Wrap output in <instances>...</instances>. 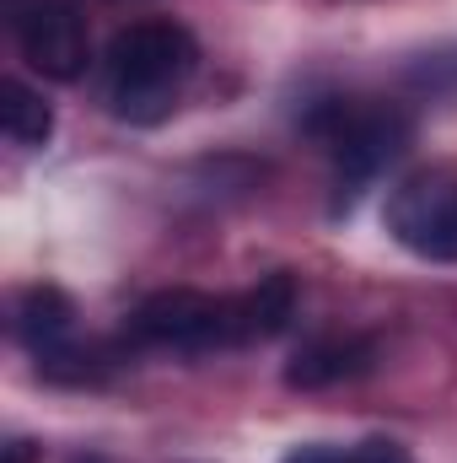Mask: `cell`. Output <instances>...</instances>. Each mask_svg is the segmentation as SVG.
Segmentation results:
<instances>
[{"label": "cell", "mask_w": 457, "mask_h": 463, "mask_svg": "<svg viewBox=\"0 0 457 463\" xmlns=\"http://www.w3.org/2000/svg\"><path fill=\"white\" fill-rule=\"evenodd\" d=\"M70 463H108V458H98V453H81V458H70Z\"/></svg>", "instance_id": "cell-13"}, {"label": "cell", "mask_w": 457, "mask_h": 463, "mask_svg": "<svg viewBox=\"0 0 457 463\" xmlns=\"http://www.w3.org/2000/svg\"><path fill=\"white\" fill-rule=\"evenodd\" d=\"M5 22H11L16 54L43 81L70 87V81L87 76V65H92V33H87V16L70 0H11Z\"/></svg>", "instance_id": "cell-5"}, {"label": "cell", "mask_w": 457, "mask_h": 463, "mask_svg": "<svg viewBox=\"0 0 457 463\" xmlns=\"http://www.w3.org/2000/svg\"><path fill=\"white\" fill-rule=\"evenodd\" d=\"M307 129L329 146L334 156V216H344L355 205V194L382 178L409 146H415V118L398 103H355V98H323Z\"/></svg>", "instance_id": "cell-2"}, {"label": "cell", "mask_w": 457, "mask_h": 463, "mask_svg": "<svg viewBox=\"0 0 457 463\" xmlns=\"http://www.w3.org/2000/svg\"><path fill=\"white\" fill-rule=\"evenodd\" d=\"M280 463H415V458H409V448L393 442V437H366V442H355V448L302 442V448H291Z\"/></svg>", "instance_id": "cell-10"}, {"label": "cell", "mask_w": 457, "mask_h": 463, "mask_svg": "<svg viewBox=\"0 0 457 463\" xmlns=\"http://www.w3.org/2000/svg\"><path fill=\"white\" fill-rule=\"evenodd\" d=\"M371 366H377V340L371 335H312L285 361L280 377H285L291 393H323V388L366 377Z\"/></svg>", "instance_id": "cell-6"}, {"label": "cell", "mask_w": 457, "mask_h": 463, "mask_svg": "<svg viewBox=\"0 0 457 463\" xmlns=\"http://www.w3.org/2000/svg\"><path fill=\"white\" fill-rule=\"evenodd\" d=\"M404 87L420 98H452L457 92V49H431L404 65Z\"/></svg>", "instance_id": "cell-11"}, {"label": "cell", "mask_w": 457, "mask_h": 463, "mask_svg": "<svg viewBox=\"0 0 457 463\" xmlns=\"http://www.w3.org/2000/svg\"><path fill=\"white\" fill-rule=\"evenodd\" d=\"M296 302H302V280L291 269H269L258 275L242 297H237V340L242 345H264V340H280L296 318Z\"/></svg>", "instance_id": "cell-8"}, {"label": "cell", "mask_w": 457, "mask_h": 463, "mask_svg": "<svg viewBox=\"0 0 457 463\" xmlns=\"http://www.w3.org/2000/svg\"><path fill=\"white\" fill-rule=\"evenodd\" d=\"M0 129H5L11 146L38 151V146H49V135H54V109L43 103L38 87H27L22 76H5V81H0Z\"/></svg>", "instance_id": "cell-9"}, {"label": "cell", "mask_w": 457, "mask_h": 463, "mask_svg": "<svg viewBox=\"0 0 457 463\" xmlns=\"http://www.w3.org/2000/svg\"><path fill=\"white\" fill-rule=\"evenodd\" d=\"M129 340L156 350H183V355H205V350H237V297H210L194 286H167L151 291L135 313H129Z\"/></svg>", "instance_id": "cell-3"}, {"label": "cell", "mask_w": 457, "mask_h": 463, "mask_svg": "<svg viewBox=\"0 0 457 463\" xmlns=\"http://www.w3.org/2000/svg\"><path fill=\"white\" fill-rule=\"evenodd\" d=\"M76 318H81V313H76L70 291H60V286H49V280L22 286L16 302H11V340L38 361V355H49V350H60V345L76 340Z\"/></svg>", "instance_id": "cell-7"}, {"label": "cell", "mask_w": 457, "mask_h": 463, "mask_svg": "<svg viewBox=\"0 0 457 463\" xmlns=\"http://www.w3.org/2000/svg\"><path fill=\"white\" fill-rule=\"evenodd\" d=\"M194 71H200V43L183 22L156 16L118 27L103 54V103L124 124H162L178 109Z\"/></svg>", "instance_id": "cell-1"}, {"label": "cell", "mask_w": 457, "mask_h": 463, "mask_svg": "<svg viewBox=\"0 0 457 463\" xmlns=\"http://www.w3.org/2000/svg\"><path fill=\"white\" fill-rule=\"evenodd\" d=\"M387 237L425 259V264H457V167H420L387 189L382 205Z\"/></svg>", "instance_id": "cell-4"}, {"label": "cell", "mask_w": 457, "mask_h": 463, "mask_svg": "<svg viewBox=\"0 0 457 463\" xmlns=\"http://www.w3.org/2000/svg\"><path fill=\"white\" fill-rule=\"evenodd\" d=\"M0 453H5V463H38V448H33L27 437H11Z\"/></svg>", "instance_id": "cell-12"}]
</instances>
